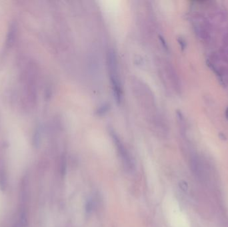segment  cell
<instances>
[{
  "label": "cell",
  "instance_id": "277c9868",
  "mask_svg": "<svg viewBox=\"0 0 228 227\" xmlns=\"http://www.w3.org/2000/svg\"><path fill=\"white\" fill-rule=\"evenodd\" d=\"M19 220H20V226L21 227H27V223H28V219H27V215L26 214V212L23 210L20 216H19Z\"/></svg>",
  "mask_w": 228,
  "mask_h": 227
},
{
  "label": "cell",
  "instance_id": "3957f363",
  "mask_svg": "<svg viewBox=\"0 0 228 227\" xmlns=\"http://www.w3.org/2000/svg\"><path fill=\"white\" fill-rule=\"evenodd\" d=\"M17 33V26L16 23H12L9 27L7 39H6V46L8 48H10L13 45L15 39H16Z\"/></svg>",
  "mask_w": 228,
  "mask_h": 227
},
{
  "label": "cell",
  "instance_id": "7a4b0ae2",
  "mask_svg": "<svg viewBox=\"0 0 228 227\" xmlns=\"http://www.w3.org/2000/svg\"><path fill=\"white\" fill-rule=\"evenodd\" d=\"M113 139L114 142H115L119 153L120 154L121 158L122 159L123 162L126 164V166L128 168V169H132L133 166V162L131 160L130 155H129L127 151L126 150L124 146H123V145L121 143V141L119 139V138L115 134L113 135Z\"/></svg>",
  "mask_w": 228,
  "mask_h": 227
},
{
  "label": "cell",
  "instance_id": "5b68a950",
  "mask_svg": "<svg viewBox=\"0 0 228 227\" xmlns=\"http://www.w3.org/2000/svg\"><path fill=\"white\" fill-rule=\"evenodd\" d=\"M226 116L227 119L228 120V107L227 108V109H226Z\"/></svg>",
  "mask_w": 228,
  "mask_h": 227
},
{
  "label": "cell",
  "instance_id": "6da1fadb",
  "mask_svg": "<svg viewBox=\"0 0 228 227\" xmlns=\"http://www.w3.org/2000/svg\"><path fill=\"white\" fill-rule=\"evenodd\" d=\"M107 60L113 95H115L116 101L117 102H120L122 97V89L120 80L119 79L117 57L116 53L113 51H111L108 53Z\"/></svg>",
  "mask_w": 228,
  "mask_h": 227
}]
</instances>
